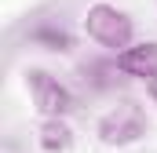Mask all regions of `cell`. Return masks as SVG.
Returning <instances> with one entry per match:
<instances>
[{"label": "cell", "instance_id": "6da1fadb", "mask_svg": "<svg viewBox=\"0 0 157 153\" xmlns=\"http://www.w3.org/2000/svg\"><path fill=\"white\" fill-rule=\"evenodd\" d=\"M84 29H88V37L95 40V44H102V47H132V37H135V26H132V18L117 11V7H110V4H91L88 7V15H84Z\"/></svg>", "mask_w": 157, "mask_h": 153}, {"label": "cell", "instance_id": "7a4b0ae2", "mask_svg": "<svg viewBox=\"0 0 157 153\" xmlns=\"http://www.w3.org/2000/svg\"><path fill=\"white\" fill-rule=\"evenodd\" d=\"M146 135V113L135 102H121L99 120V139L106 146H128Z\"/></svg>", "mask_w": 157, "mask_h": 153}, {"label": "cell", "instance_id": "3957f363", "mask_svg": "<svg viewBox=\"0 0 157 153\" xmlns=\"http://www.w3.org/2000/svg\"><path fill=\"white\" fill-rule=\"evenodd\" d=\"M26 84H29V95H33V106H37L44 117H66L73 110V95L44 69H29L26 73Z\"/></svg>", "mask_w": 157, "mask_h": 153}, {"label": "cell", "instance_id": "277c9868", "mask_svg": "<svg viewBox=\"0 0 157 153\" xmlns=\"http://www.w3.org/2000/svg\"><path fill=\"white\" fill-rule=\"evenodd\" d=\"M117 62L124 66L128 76H143V80H157V44L154 40H143V44H132L117 55Z\"/></svg>", "mask_w": 157, "mask_h": 153}, {"label": "cell", "instance_id": "5b68a950", "mask_svg": "<svg viewBox=\"0 0 157 153\" xmlns=\"http://www.w3.org/2000/svg\"><path fill=\"white\" fill-rule=\"evenodd\" d=\"M70 142H73V131H70V124H66L62 117H48V120L40 124V150H48V153H66V150H70Z\"/></svg>", "mask_w": 157, "mask_h": 153}, {"label": "cell", "instance_id": "8992f818", "mask_svg": "<svg viewBox=\"0 0 157 153\" xmlns=\"http://www.w3.org/2000/svg\"><path fill=\"white\" fill-rule=\"evenodd\" d=\"M121 73H124V66H121L117 58H106V62H88L84 66V76L99 88V91H106V88H117Z\"/></svg>", "mask_w": 157, "mask_h": 153}, {"label": "cell", "instance_id": "52a82bcc", "mask_svg": "<svg viewBox=\"0 0 157 153\" xmlns=\"http://www.w3.org/2000/svg\"><path fill=\"white\" fill-rule=\"evenodd\" d=\"M33 40H37V44H48L51 51H66V47H70V37H66L62 29H55V26H40V29H33Z\"/></svg>", "mask_w": 157, "mask_h": 153}, {"label": "cell", "instance_id": "ba28073f", "mask_svg": "<svg viewBox=\"0 0 157 153\" xmlns=\"http://www.w3.org/2000/svg\"><path fill=\"white\" fill-rule=\"evenodd\" d=\"M154 95H157V80H154Z\"/></svg>", "mask_w": 157, "mask_h": 153}]
</instances>
